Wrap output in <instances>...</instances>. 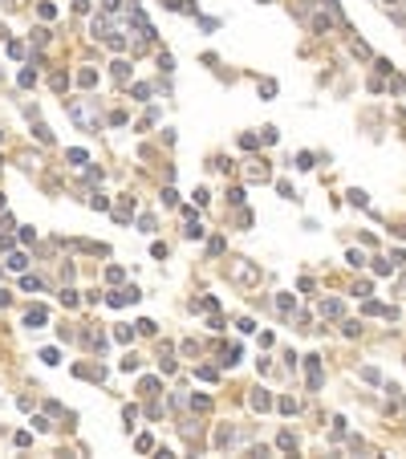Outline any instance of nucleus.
<instances>
[{"label": "nucleus", "instance_id": "f257e3e1", "mask_svg": "<svg viewBox=\"0 0 406 459\" xmlns=\"http://www.w3.org/2000/svg\"><path fill=\"white\" fill-rule=\"evenodd\" d=\"M69 118L77 122L81 130H89V134L98 130V114H93V106H89L85 98H73V102H69Z\"/></svg>", "mask_w": 406, "mask_h": 459}, {"label": "nucleus", "instance_id": "7ed1b4c3", "mask_svg": "<svg viewBox=\"0 0 406 459\" xmlns=\"http://www.w3.org/2000/svg\"><path fill=\"white\" fill-rule=\"evenodd\" d=\"M24 325L28 329H37V325H45V309L37 305V309H28V317H24Z\"/></svg>", "mask_w": 406, "mask_h": 459}, {"label": "nucleus", "instance_id": "39448f33", "mask_svg": "<svg viewBox=\"0 0 406 459\" xmlns=\"http://www.w3.org/2000/svg\"><path fill=\"white\" fill-rule=\"evenodd\" d=\"M252 407H256V411H264V407H268V394H264V390H256V394H252Z\"/></svg>", "mask_w": 406, "mask_h": 459}, {"label": "nucleus", "instance_id": "20e7f679", "mask_svg": "<svg viewBox=\"0 0 406 459\" xmlns=\"http://www.w3.org/2000/svg\"><path fill=\"white\" fill-rule=\"evenodd\" d=\"M321 313H325V317H341V301H325Z\"/></svg>", "mask_w": 406, "mask_h": 459}, {"label": "nucleus", "instance_id": "f03ea898", "mask_svg": "<svg viewBox=\"0 0 406 459\" xmlns=\"http://www.w3.org/2000/svg\"><path fill=\"white\" fill-rule=\"evenodd\" d=\"M305 370H309V386L317 390V386H321V362H317V358H309V362H305Z\"/></svg>", "mask_w": 406, "mask_h": 459}, {"label": "nucleus", "instance_id": "423d86ee", "mask_svg": "<svg viewBox=\"0 0 406 459\" xmlns=\"http://www.w3.org/2000/svg\"><path fill=\"white\" fill-rule=\"evenodd\" d=\"M24 293H41V281L37 277H24Z\"/></svg>", "mask_w": 406, "mask_h": 459}]
</instances>
